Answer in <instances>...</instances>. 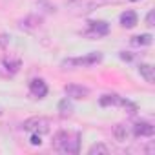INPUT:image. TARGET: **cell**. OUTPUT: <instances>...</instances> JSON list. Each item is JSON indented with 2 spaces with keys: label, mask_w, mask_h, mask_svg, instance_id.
Listing matches in <instances>:
<instances>
[{
  "label": "cell",
  "mask_w": 155,
  "mask_h": 155,
  "mask_svg": "<svg viewBox=\"0 0 155 155\" xmlns=\"http://www.w3.org/2000/svg\"><path fill=\"white\" fill-rule=\"evenodd\" d=\"M68 99H75V101H82V99H88L90 97V90L86 86H79V84H68L64 88Z\"/></svg>",
  "instance_id": "52a82bcc"
},
{
  "label": "cell",
  "mask_w": 155,
  "mask_h": 155,
  "mask_svg": "<svg viewBox=\"0 0 155 155\" xmlns=\"http://www.w3.org/2000/svg\"><path fill=\"white\" fill-rule=\"evenodd\" d=\"M155 133V128L151 122H146V120H140V122H135L133 124V135L135 137H151Z\"/></svg>",
  "instance_id": "9c48e42d"
},
{
  "label": "cell",
  "mask_w": 155,
  "mask_h": 155,
  "mask_svg": "<svg viewBox=\"0 0 155 155\" xmlns=\"http://www.w3.org/2000/svg\"><path fill=\"white\" fill-rule=\"evenodd\" d=\"M151 35L150 33H144V35H137V37H133L131 38V44L133 46H150L151 44Z\"/></svg>",
  "instance_id": "2e32d148"
},
{
  "label": "cell",
  "mask_w": 155,
  "mask_h": 155,
  "mask_svg": "<svg viewBox=\"0 0 155 155\" xmlns=\"http://www.w3.org/2000/svg\"><path fill=\"white\" fill-rule=\"evenodd\" d=\"M9 42V37L8 35H0V46H6Z\"/></svg>",
  "instance_id": "ffe728a7"
},
{
  "label": "cell",
  "mask_w": 155,
  "mask_h": 155,
  "mask_svg": "<svg viewBox=\"0 0 155 155\" xmlns=\"http://www.w3.org/2000/svg\"><path fill=\"white\" fill-rule=\"evenodd\" d=\"M101 106H124V108H130V113H135L137 108L135 104H131L130 101L119 97V95H104L101 99Z\"/></svg>",
  "instance_id": "8992f818"
},
{
  "label": "cell",
  "mask_w": 155,
  "mask_h": 155,
  "mask_svg": "<svg viewBox=\"0 0 155 155\" xmlns=\"http://www.w3.org/2000/svg\"><path fill=\"white\" fill-rule=\"evenodd\" d=\"M139 73H140V77H142V79H144L146 82L153 84L155 75H153V68H151L150 64H140V66H139Z\"/></svg>",
  "instance_id": "5bb4252c"
},
{
  "label": "cell",
  "mask_w": 155,
  "mask_h": 155,
  "mask_svg": "<svg viewBox=\"0 0 155 155\" xmlns=\"http://www.w3.org/2000/svg\"><path fill=\"white\" fill-rule=\"evenodd\" d=\"M29 142H31L33 146H40V144H42V135H38V133H31Z\"/></svg>",
  "instance_id": "ac0fdd59"
},
{
  "label": "cell",
  "mask_w": 155,
  "mask_h": 155,
  "mask_svg": "<svg viewBox=\"0 0 155 155\" xmlns=\"http://www.w3.org/2000/svg\"><path fill=\"white\" fill-rule=\"evenodd\" d=\"M130 2H139V0H130Z\"/></svg>",
  "instance_id": "7402d4cb"
},
{
  "label": "cell",
  "mask_w": 155,
  "mask_h": 155,
  "mask_svg": "<svg viewBox=\"0 0 155 155\" xmlns=\"http://www.w3.org/2000/svg\"><path fill=\"white\" fill-rule=\"evenodd\" d=\"M49 126H51V122H49V119H46V117H31V119L24 120V124H22V128H24L26 131H29V133H38V135L48 133V131H49Z\"/></svg>",
  "instance_id": "3957f363"
},
{
  "label": "cell",
  "mask_w": 155,
  "mask_h": 155,
  "mask_svg": "<svg viewBox=\"0 0 155 155\" xmlns=\"http://www.w3.org/2000/svg\"><path fill=\"white\" fill-rule=\"evenodd\" d=\"M2 66L8 69L9 75H15L18 69H20V58H13V57H6L2 60Z\"/></svg>",
  "instance_id": "7c38bea8"
},
{
  "label": "cell",
  "mask_w": 155,
  "mask_h": 155,
  "mask_svg": "<svg viewBox=\"0 0 155 155\" xmlns=\"http://www.w3.org/2000/svg\"><path fill=\"white\" fill-rule=\"evenodd\" d=\"M119 20H120V26H122V28H128V29H130V28H133V26L139 22V17H137L135 11L128 9V11H124V13L120 15Z\"/></svg>",
  "instance_id": "8fae6325"
},
{
  "label": "cell",
  "mask_w": 155,
  "mask_h": 155,
  "mask_svg": "<svg viewBox=\"0 0 155 155\" xmlns=\"http://www.w3.org/2000/svg\"><path fill=\"white\" fill-rule=\"evenodd\" d=\"M40 24H42V18L37 17V15H28L26 18L20 20V28L26 29V31H35Z\"/></svg>",
  "instance_id": "30bf717a"
},
{
  "label": "cell",
  "mask_w": 155,
  "mask_h": 155,
  "mask_svg": "<svg viewBox=\"0 0 155 155\" xmlns=\"http://www.w3.org/2000/svg\"><path fill=\"white\" fill-rule=\"evenodd\" d=\"M29 93L35 97V99H44L48 95V84L42 81V79H33L29 82Z\"/></svg>",
  "instance_id": "ba28073f"
},
{
  "label": "cell",
  "mask_w": 155,
  "mask_h": 155,
  "mask_svg": "<svg viewBox=\"0 0 155 155\" xmlns=\"http://www.w3.org/2000/svg\"><path fill=\"white\" fill-rule=\"evenodd\" d=\"M108 33H110V24L104 22V20H91V22H88V29L84 31V35L91 37V38L106 37Z\"/></svg>",
  "instance_id": "277c9868"
},
{
  "label": "cell",
  "mask_w": 155,
  "mask_h": 155,
  "mask_svg": "<svg viewBox=\"0 0 155 155\" xmlns=\"http://www.w3.org/2000/svg\"><path fill=\"white\" fill-rule=\"evenodd\" d=\"M146 24H148V26H153V11L148 13V17H146Z\"/></svg>",
  "instance_id": "d6986e66"
},
{
  "label": "cell",
  "mask_w": 155,
  "mask_h": 155,
  "mask_svg": "<svg viewBox=\"0 0 155 155\" xmlns=\"http://www.w3.org/2000/svg\"><path fill=\"white\" fill-rule=\"evenodd\" d=\"M58 111H60V117H69V115L73 113V104H71V101L62 99V101L58 102Z\"/></svg>",
  "instance_id": "9a60e30c"
},
{
  "label": "cell",
  "mask_w": 155,
  "mask_h": 155,
  "mask_svg": "<svg viewBox=\"0 0 155 155\" xmlns=\"http://www.w3.org/2000/svg\"><path fill=\"white\" fill-rule=\"evenodd\" d=\"M101 60H102V53L93 51V53H90L86 57H81V58H68V60L62 62V66H93Z\"/></svg>",
  "instance_id": "5b68a950"
},
{
  "label": "cell",
  "mask_w": 155,
  "mask_h": 155,
  "mask_svg": "<svg viewBox=\"0 0 155 155\" xmlns=\"http://www.w3.org/2000/svg\"><path fill=\"white\" fill-rule=\"evenodd\" d=\"M119 0H69L66 4L68 11L71 15H88L93 9L101 8V6H108V4H117Z\"/></svg>",
  "instance_id": "7a4b0ae2"
},
{
  "label": "cell",
  "mask_w": 155,
  "mask_h": 155,
  "mask_svg": "<svg viewBox=\"0 0 155 155\" xmlns=\"http://www.w3.org/2000/svg\"><path fill=\"white\" fill-rule=\"evenodd\" d=\"M53 146L62 153H79L81 151V133L79 131H58L53 137Z\"/></svg>",
  "instance_id": "6da1fadb"
},
{
  "label": "cell",
  "mask_w": 155,
  "mask_h": 155,
  "mask_svg": "<svg viewBox=\"0 0 155 155\" xmlns=\"http://www.w3.org/2000/svg\"><path fill=\"white\" fill-rule=\"evenodd\" d=\"M88 153H90V155H95V153H104V155H106V153H110V148H108L106 144H93V146L88 150Z\"/></svg>",
  "instance_id": "e0dca14e"
},
{
  "label": "cell",
  "mask_w": 155,
  "mask_h": 155,
  "mask_svg": "<svg viewBox=\"0 0 155 155\" xmlns=\"http://www.w3.org/2000/svg\"><path fill=\"white\" fill-rule=\"evenodd\" d=\"M120 58H122V60H128V62H130V60H131L133 57H131L130 53H126V51H122V53H120Z\"/></svg>",
  "instance_id": "44dd1931"
},
{
  "label": "cell",
  "mask_w": 155,
  "mask_h": 155,
  "mask_svg": "<svg viewBox=\"0 0 155 155\" xmlns=\"http://www.w3.org/2000/svg\"><path fill=\"white\" fill-rule=\"evenodd\" d=\"M113 137L119 140V142H126L130 139V130L124 126V124H115L113 128Z\"/></svg>",
  "instance_id": "4fadbf2b"
}]
</instances>
